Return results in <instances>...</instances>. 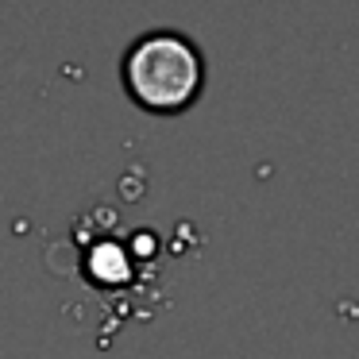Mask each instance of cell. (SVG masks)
<instances>
[{
  "mask_svg": "<svg viewBox=\"0 0 359 359\" xmlns=\"http://www.w3.org/2000/svg\"><path fill=\"white\" fill-rule=\"evenodd\" d=\"M201 55L178 32H151L124 55V86L143 109L178 112L201 89Z\"/></svg>",
  "mask_w": 359,
  "mask_h": 359,
  "instance_id": "cell-1",
  "label": "cell"
}]
</instances>
